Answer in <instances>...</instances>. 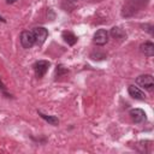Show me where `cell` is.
<instances>
[{
  "label": "cell",
  "mask_w": 154,
  "mask_h": 154,
  "mask_svg": "<svg viewBox=\"0 0 154 154\" xmlns=\"http://www.w3.org/2000/svg\"><path fill=\"white\" fill-rule=\"evenodd\" d=\"M32 34H34V36H35L36 43L40 45V46L46 41V38H47V36H48V31H47V29L43 28V26H36V28H34Z\"/></svg>",
  "instance_id": "5"
},
{
  "label": "cell",
  "mask_w": 154,
  "mask_h": 154,
  "mask_svg": "<svg viewBox=\"0 0 154 154\" xmlns=\"http://www.w3.org/2000/svg\"><path fill=\"white\" fill-rule=\"evenodd\" d=\"M20 43H22V46L24 47V48H31L35 43H36V41H35V36H34V34H32V31H29V30H24V31H22V34H20Z\"/></svg>",
  "instance_id": "1"
},
{
  "label": "cell",
  "mask_w": 154,
  "mask_h": 154,
  "mask_svg": "<svg viewBox=\"0 0 154 154\" xmlns=\"http://www.w3.org/2000/svg\"><path fill=\"white\" fill-rule=\"evenodd\" d=\"M57 77H60L61 76V73H67V70L66 69H64V66H61V65H59V66H57Z\"/></svg>",
  "instance_id": "13"
},
{
  "label": "cell",
  "mask_w": 154,
  "mask_h": 154,
  "mask_svg": "<svg viewBox=\"0 0 154 154\" xmlns=\"http://www.w3.org/2000/svg\"><path fill=\"white\" fill-rule=\"evenodd\" d=\"M128 91H129V95L136 100H144L146 95L144 93L138 88V87H135V85H129L128 88Z\"/></svg>",
  "instance_id": "8"
},
{
  "label": "cell",
  "mask_w": 154,
  "mask_h": 154,
  "mask_svg": "<svg viewBox=\"0 0 154 154\" xmlns=\"http://www.w3.org/2000/svg\"><path fill=\"white\" fill-rule=\"evenodd\" d=\"M149 2V0H129V2L125 5L123 13H125L126 11H131V14L135 13V11L137 8H141L143 6H147V4Z\"/></svg>",
  "instance_id": "4"
},
{
  "label": "cell",
  "mask_w": 154,
  "mask_h": 154,
  "mask_svg": "<svg viewBox=\"0 0 154 154\" xmlns=\"http://www.w3.org/2000/svg\"><path fill=\"white\" fill-rule=\"evenodd\" d=\"M49 65H51V64H49V61H47V60H38V61H36L35 65H34V70H35L36 77H37V78H42V77L46 75V72L48 71Z\"/></svg>",
  "instance_id": "3"
},
{
  "label": "cell",
  "mask_w": 154,
  "mask_h": 154,
  "mask_svg": "<svg viewBox=\"0 0 154 154\" xmlns=\"http://www.w3.org/2000/svg\"><path fill=\"white\" fill-rule=\"evenodd\" d=\"M140 51L146 55V57H153L154 55V43L150 41H146L140 46Z\"/></svg>",
  "instance_id": "9"
},
{
  "label": "cell",
  "mask_w": 154,
  "mask_h": 154,
  "mask_svg": "<svg viewBox=\"0 0 154 154\" xmlns=\"http://www.w3.org/2000/svg\"><path fill=\"white\" fill-rule=\"evenodd\" d=\"M93 41L95 45L97 46H103L108 42V32L105 30V29H99L95 34H94V37H93Z\"/></svg>",
  "instance_id": "6"
},
{
  "label": "cell",
  "mask_w": 154,
  "mask_h": 154,
  "mask_svg": "<svg viewBox=\"0 0 154 154\" xmlns=\"http://www.w3.org/2000/svg\"><path fill=\"white\" fill-rule=\"evenodd\" d=\"M143 28H144L146 31H148L150 35H153V30H152V29H153V25H152V24H144Z\"/></svg>",
  "instance_id": "15"
},
{
  "label": "cell",
  "mask_w": 154,
  "mask_h": 154,
  "mask_svg": "<svg viewBox=\"0 0 154 154\" xmlns=\"http://www.w3.org/2000/svg\"><path fill=\"white\" fill-rule=\"evenodd\" d=\"M0 90H1V91H2V93H4V94L7 96V97H10V96H11V95H8V94L6 93V85L4 84V82H2L1 79H0Z\"/></svg>",
  "instance_id": "14"
},
{
  "label": "cell",
  "mask_w": 154,
  "mask_h": 154,
  "mask_svg": "<svg viewBox=\"0 0 154 154\" xmlns=\"http://www.w3.org/2000/svg\"><path fill=\"white\" fill-rule=\"evenodd\" d=\"M130 117H131V119H132L135 123H142V122H144L146 118H147L144 111L141 109V108H134V109H131V111H130Z\"/></svg>",
  "instance_id": "7"
},
{
  "label": "cell",
  "mask_w": 154,
  "mask_h": 154,
  "mask_svg": "<svg viewBox=\"0 0 154 154\" xmlns=\"http://www.w3.org/2000/svg\"><path fill=\"white\" fill-rule=\"evenodd\" d=\"M38 116H40L42 119H45L47 123H49L51 125H58V124H59V119H58L55 116H47V114H43V113H41V112H38Z\"/></svg>",
  "instance_id": "12"
},
{
  "label": "cell",
  "mask_w": 154,
  "mask_h": 154,
  "mask_svg": "<svg viewBox=\"0 0 154 154\" xmlns=\"http://www.w3.org/2000/svg\"><path fill=\"white\" fill-rule=\"evenodd\" d=\"M17 0H6V2L7 4H13V2H16Z\"/></svg>",
  "instance_id": "16"
},
{
  "label": "cell",
  "mask_w": 154,
  "mask_h": 154,
  "mask_svg": "<svg viewBox=\"0 0 154 154\" xmlns=\"http://www.w3.org/2000/svg\"><path fill=\"white\" fill-rule=\"evenodd\" d=\"M63 38H64V41H65L67 45H70V46H73V45L77 42V36H76L75 34H72L71 31H64V32H63Z\"/></svg>",
  "instance_id": "10"
},
{
  "label": "cell",
  "mask_w": 154,
  "mask_h": 154,
  "mask_svg": "<svg viewBox=\"0 0 154 154\" xmlns=\"http://www.w3.org/2000/svg\"><path fill=\"white\" fill-rule=\"evenodd\" d=\"M136 83L147 89V90H153V87H154V81H153V76L152 75H141L136 78Z\"/></svg>",
  "instance_id": "2"
},
{
  "label": "cell",
  "mask_w": 154,
  "mask_h": 154,
  "mask_svg": "<svg viewBox=\"0 0 154 154\" xmlns=\"http://www.w3.org/2000/svg\"><path fill=\"white\" fill-rule=\"evenodd\" d=\"M111 35H112L113 38H117V40H124L126 37L124 30L118 28V26H114V28L111 29Z\"/></svg>",
  "instance_id": "11"
},
{
  "label": "cell",
  "mask_w": 154,
  "mask_h": 154,
  "mask_svg": "<svg viewBox=\"0 0 154 154\" xmlns=\"http://www.w3.org/2000/svg\"><path fill=\"white\" fill-rule=\"evenodd\" d=\"M0 22H2V23H5V22H6V20H5V19H4V17H1V16H0Z\"/></svg>",
  "instance_id": "17"
}]
</instances>
